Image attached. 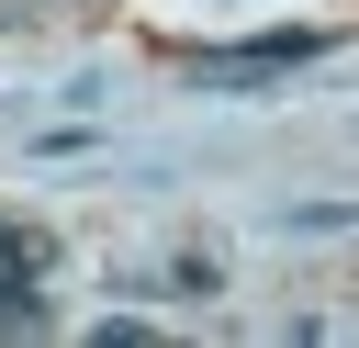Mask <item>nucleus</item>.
<instances>
[{
    "label": "nucleus",
    "instance_id": "nucleus-1",
    "mask_svg": "<svg viewBox=\"0 0 359 348\" xmlns=\"http://www.w3.org/2000/svg\"><path fill=\"white\" fill-rule=\"evenodd\" d=\"M292 56H314V34H258V45H224V56H202L213 79H269V67H292Z\"/></svg>",
    "mask_w": 359,
    "mask_h": 348
},
{
    "label": "nucleus",
    "instance_id": "nucleus-2",
    "mask_svg": "<svg viewBox=\"0 0 359 348\" xmlns=\"http://www.w3.org/2000/svg\"><path fill=\"white\" fill-rule=\"evenodd\" d=\"M34 314H45V303H34V281H22L11 258H0V326H34Z\"/></svg>",
    "mask_w": 359,
    "mask_h": 348
},
{
    "label": "nucleus",
    "instance_id": "nucleus-3",
    "mask_svg": "<svg viewBox=\"0 0 359 348\" xmlns=\"http://www.w3.org/2000/svg\"><path fill=\"white\" fill-rule=\"evenodd\" d=\"M0 258H11V236H0Z\"/></svg>",
    "mask_w": 359,
    "mask_h": 348
}]
</instances>
